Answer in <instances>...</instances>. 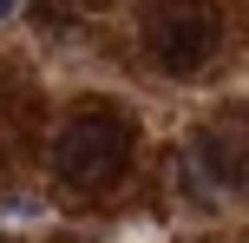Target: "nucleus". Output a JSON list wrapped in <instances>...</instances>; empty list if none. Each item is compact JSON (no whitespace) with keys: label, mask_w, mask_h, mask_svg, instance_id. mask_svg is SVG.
I'll use <instances>...</instances> for the list:
<instances>
[{"label":"nucleus","mask_w":249,"mask_h":243,"mask_svg":"<svg viewBox=\"0 0 249 243\" xmlns=\"http://www.w3.org/2000/svg\"><path fill=\"white\" fill-rule=\"evenodd\" d=\"M124 165H131V125L112 118V112L79 118V125L59 138V171L72 184H118Z\"/></svg>","instance_id":"nucleus-2"},{"label":"nucleus","mask_w":249,"mask_h":243,"mask_svg":"<svg viewBox=\"0 0 249 243\" xmlns=\"http://www.w3.org/2000/svg\"><path fill=\"white\" fill-rule=\"evenodd\" d=\"M13 13H20V0H0V20H13Z\"/></svg>","instance_id":"nucleus-3"},{"label":"nucleus","mask_w":249,"mask_h":243,"mask_svg":"<svg viewBox=\"0 0 249 243\" xmlns=\"http://www.w3.org/2000/svg\"><path fill=\"white\" fill-rule=\"evenodd\" d=\"M216 7H203V0H171V7H158L144 20V53L158 66H171V73H197L203 59L216 53Z\"/></svg>","instance_id":"nucleus-1"}]
</instances>
